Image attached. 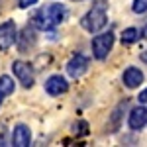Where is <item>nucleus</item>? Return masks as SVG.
Returning <instances> with one entry per match:
<instances>
[{
  "instance_id": "1",
  "label": "nucleus",
  "mask_w": 147,
  "mask_h": 147,
  "mask_svg": "<svg viewBox=\"0 0 147 147\" xmlns=\"http://www.w3.org/2000/svg\"><path fill=\"white\" fill-rule=\"evenodd\" d=\"M65 16H67V10H65L63 4H49L45 8H39L32 16V24L37 30L49 32V30H53L55 26H59V24L63 22Z\"/></svg>"
},
{
  "instance_id": "2",
  "label": "nucleus",
  "mask_w": 147,
  "mask_h": 147,
  "mask_svg": "<svg viewBox=\"0 0 147 147\" xmlns=\"http://www.w3.org/2000/svg\"><path fill=\"white\" fill-rule=\"evenodd\" d=\"M106 22H108V16H106V2H104V0H98L90 10L82 16L80 26H82L86 32L96 34V32H100L102 28L106 26Z\"/></svg>"
},
{
  "instance_id": "3",
  "label": "nucleus",
  "mask_w": 147,
  "mask_h": 147,
  "mask_svg": "<svg viewBox=\"0 0 147 147\" xmlns=\"http://www.w3.org/2000/svg\"><path fill=\"white\" fill-rule=\"evenodd\" d=\"M112 45H114V34L112 32L98 34L92 39V55L96 57L98 61H102V59H106L108 53L112 51Z\"/></svg>"
},
{
  "instance_id": "4",
  "label": "nucleus",
  "mask_w": 147,
  "mask_h": 147,
  "mask_svg": "<svg viewBox=\"0 0 147 147\" xmlns=\"http://www.w3.org/2000/svg\"><path fill=\"white\" fill-rule=\"evenodd\" d=\"M12 71H14V77L22 82V86H26V88L34 86V71H32L30 63H26V61H14L12 63Z\"/></svg>"
},
{
  "instance_id": "5",
  "label": "nucleus",
  "mask_w": 147,
  "mask_h": 147,
  "mask_svg": "<svg viewBox=\"0 0 147 147\" xmlns=\"http://www.w3.org/2000/svg\"><path fill=\"white\" fill-rule=\"evenodd\" d=\"M69 90V82L65 80V77L61 75H51L45 80V92L51 96H59V94H65Z\"/></svg>"
},
{
  "instance_id": "6",
  "label": "nucleus",
  "mask_w": 147,
  "mask_h": 147,
  "mask_svg": "<svg viewBox=\"0 0 147 147\" xmlns=\"http://www.w3.org/2000/svg\"><path fill=\"white\" fill-rule=\"evenodd\" d=\"M86 69H88V59L84 55H75L67 63V73H69V77H73V79L82 77L86 73Z\"/></svg>"
},
{
  "instance_id": "7",
  "label": "nucleus",
  "mask_w": 147,
  "mask_h": 147,
  "mask_svg": "<svg viewBox=\"0 0 147 147\" xmlns=\"http://www.w3.org/2000/svg\"><path fill=\"white\" fill-rule=\"evenodd\" d=\"M32 143V131L30 127L24 124L14 125V131H12V145L16 147H28Z\"/></svg>"
},
{
  "instance_id": "8",
  "label": "nucleus",
  "mask_w": 147,
  "mask_h": 147,
  "mask_svg": "<svg viewBox=\"0 0 147 147\" xmlns=\"http://www.w3.org/2000/svg\"><path fill=\"white\" fill-rule=\"evenodd\" d=\"M16 41V24L4 22L0 24V49H8Z\"/></svg>"
},
{
  "instance_id": "9",
  "label": "nucleus",
  "mask_w": 147,
  "mask_h": 147,
  "mask_svg": "<svg viewBox=\"0 0 147 147\" xmlns=\"http://www.w3.org/2000/svg\"><path fill=\"white\" fill-rule=\"evenodd\" d=\"M129 127L131 129H141L147 125V108L145 106H137L129 112Z\"/></svg>"
},
{
  "instance_id": "10",
  "label": "nucleus",
  "mask_w": 147,
  "mask_h": 147,
  "mask_svg": "<svg viewBox=\"0 0 147 147\" xmlns=\"http://www.w3.org/2000/svg\"><path fill=\"white\" fill-rule=\"evenodd\" d=\"M124 84L127 88H137L141 82H143V73L139 71L137 67H127L124 71Z\"/></svg>"
},
{
  "instance_id": "11",
  "label": "nucleus",
  "mask_w": 147,
  "mask_h": 147,
  "mask_svg": "<svg viewBox=\"0 0 147 147\" xmlns=\"http://www.w3.org/2000/svg\"><path fill=\"white\" fill-rule=\"evenodd\" d=\"M139 30H136V28H127V30H124V34H122V43H136L137 39H139Z\"/></svg>"
},
{
  "instance_id": "12",
  "label": "nucleus",
  "mask_w": 147,
  "mask_h": 147,
  "mask_svg": "<svg viewBox=\"0 0 147 147\" xmlns=\"http://www.w3.org/2000/svg\"><path fill=\"white\" fill-rule=\"evenodd\" d=\"M0 92L4 94V96H8L14 92V80L8 77V75H2L0 77Z\"/></svg>"
},
{
  "instance_id": "13",
  "label": "nucleus",
  "mask_w": 147,
  "mask_h": 147,
  "mask_svg": "<svg viewBox=\"0 0 147 147\" xmlns=\"http://www.w3.org/2000/svg\"><path fill=\"white\" fill-rule=\"evenodd\" d=\"M131 10L136 12V14H145L147 12V0H134Z\"/></svg>"
},
{
  "instance_id": "14",
  "label": "nucleus",
  "mask_w": 147,
  "mask_h": 147,
  "mask_svg": "<svg viewBox=\"0 0 147 147\" xmlns=\"http://www.w3.org/2000/svg\"><path fill=\"white\" fill-rule=\"evenodd\" d=\"M20 2V8H30V6H34L37 0H18Z\"/></svg>"
},
{
  "instance_id": "15",
  "label": "nucleus",
  "mask_w": 147,
  "mask_h": 147,
  "mask_svg": "<svg viewBox=\"0 0 147 147\" xmlns=\"http://www.w3.org/2000/svg\"><path fill=\"white\" fill-rule=\"evenodd\" d=\"M137 100L141 102V104H147V88H143V90L139 92V96H137Z\"/></svg>"
},
{
  "instance_id": "16",
  "label": "nucleus",
  "mask_w": 147,
  "mask_h": 147,
  "mask_svg": "<svg viewBox=\"0 0 147 147\" xmlns=\"http://www.w3.org/2000/svg\"><path fill=\"white\" fill-rule=\"evenodd\" d=\"M139 57H141V61H143V63H147V51H143Z\"/></svg>"
},
{
  "instance_id": "17",
  "label": "nucleus",
  "mask_w": 147,
  "mask_h": 147,
  "mask_svg": "<svg viewBox=\"0 0 147 147\" xmlns=\"http://www.w3.org/2000/svg\"><path fill=\"white\" fill-rule=\"evenodd\" d=\"M2 102H4V94L0 92V106H2Z\"/></svg>"
},
{
  "instance_id": "18",
  "label": "nucleus",
  "mask_w": 147,
  "mask_h": 147,
  "mask_svg": "<svg viewBox=\"0 0 147 147\" xmlns=\"http://www.w3.org/2000/svg\"><path fill=\"white\" fill-rule=\"evenodd\" d=\"M143 35H145V37H147V26H145V28H143Z\"/></svg>"
}]
</instances>
